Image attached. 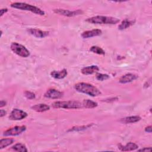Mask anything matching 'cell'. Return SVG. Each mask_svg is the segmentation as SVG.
Listing matches in <instances>:
<instances>
[{"label":"cell","instance_id":"2","mask_svg":"<svg viewBox=\"0 0 152 152\" xmlns=\"http://www.w3.org/2000/svg\"><path fill=\"white\" fill-rule=\"evenodd\" d=\"M86 21L91 24H115L119 22V20L113 17L97 15L86 19Z\"/></svg>","mask_w":152,"mask_h":152},{"label":"cell","instance_id":"18","mask_svg":"<svg viewBox=\"0 0 152 152\" xmlns=\"http://www.w3.org/2000/svg\"><path fill=\"white\" fill-rule=\"evenodd\" d=\"M82 105H83V107H84L91 109V108H94L97 107V103L94 101L90 100L89 99H87V100H84L83 101Z\"/></svg>","mask_w":152,"mask_h":152},{"label":"cell","instance_id":"23","mask_svg":"<svg viewBox=\"0 0 152 152\" xmlns=\"http://www.w3.org/2000/svg\"><path fill=\"white\" fill-rule=\"evenodd\" d=\"M93 124H88V125H83V126H75V127H72V128H71L70 129L68 130V131H82V130H85L86 129L89 128Z\"/></svg>","mask_w":152,"mask_h":152},{"label":"cell","instance_id":"17","mask_svg":"<svg viewBox=\"0 0 152 152\" xmlns=\"http://www.w3.org/2000/svg\"><path fill=\"white\" fill-rule=\"evenodd\" d=\"M31 108L33 110H34L37 112H45V111H47L50 109L49 106H48L46 104H44V103H40V104H35V105L31 106Z\"/></svg>","mask_w":152,"mask_h":152},{"label":"cell","instance_id":"22","mask_svg":"<svg viewBox=\"0 0 152 152\" xmlns=\"http://www.w3.org/2000/svg\"><path fill=\"white\" fill-rule=\"evenodd\" d=\"M90 50L94 53L98 54V55H103L105 54L104 51L103 50V49H102L101 48L97 46H91L90 49Z\"/></svg>","mask_w":152,"mask_h":152},{"label":"cell","instance_id":"24","mask_svg":"<svg viewBox=\"0 0 152 152\" xmlns=\"http://www.w3.org/2000/svg\"><path fill=\"white\" fill-rule=\"evenodd\" d=\"M96 79L99 81H104L106 80H107L109 78V76L107 74H101V73H97L96 75Z\"/></svg>","mask_w":152,"mask_h":152},{"label":"cell","instance_id":"29","mask_svg":"<svg viewBox=\"0 0 152 152\" xmlns=\"http://www.w3.org/2000/svg\"><path fill=\"white\" fill-rule=\"evenodd\" d=\"M145 131L147 132L151 133V126H148L145 127Z\"/></svg>","mask_w":152,"mask_h":152},{"label":"cell","instance_id":"30","mask_svg":"<svg viewBox=\"0 0 152 152\" xmlns=\"http://www.w3.org/2000/svg\"><path fill=\"white\" fill-rule=\"evenodd\" d=\"M6 105V102H5L4 100H1L0 102V107H2L3 106H5Z\"/></svg>","mask_w":152,"mask_h":152},{"label":"cell","instance_id":"12","mask_svg":"<svg viewBox=\"0 0 152 152\" xmlns=\"http://www.w3.org/2000/svg\"><path fill=\"white\" fill-rule=\"evenodd\" d=\"M138 78V76L135 74H131V73H128L124 75H122L120 79H119V83L122 84H125L128 83H130L135 80H136Z\"/></svg>","mask_w":152,"mask_h":152},{"label":"cell","instance_id":"11","mask_svg":"<svg viewBox=\"0 0 152 152\" xmlns=\"http://www.w3.org/2000/svg\"><path fill=\"white\" fill-rule=\"evenodd\" d=\"M102 33V31L100 29H93L91 30H87L85 31L82 33L81 37L83 39H87V38H91L94 36H98L101 35Z\"/></svg>","mask_w":152,"mask_h":152},{"label":"cell","instance_id":"7","mask_svg":"<svg viewBox=\"0 0 152 152\" xmlns=\"http://www.w3.org/2000/svg\"><path fill=\"white\" fill-rule=\"evenodd\" d=\"M27 116V113L26 112L20 109H14L9 116V119L12 121H19L26 118Z\"/></svg>","mask_w":152,"mask_h":152},{"label":"cell","instance_id":"15","mask_svg":"<svg viewBox=\"0 0 152 152\" xmlns=\"http://www.w3.org/2000/svg\"><path fill=\"white\" fill-rule=\"evenodd\" d=\"M118 148L121 151H128L135 150H136V149H137L138 148V145H137L136 144H135L134 142H129L127 143L125 145H119Z\"/></svg>","mask_w":152,"mask_h":152},{"label":"cell","instance_id":"9","mask_svg":"<svg viewBox=\"0 0 152 152\" xmlns=\"http://www.w3.org/2000/svg\"><path fill=\"white\" fill-rule=\"evenodd\" d=\"M45 97L52 99H60L63 96V93L54 88H50L45 93Z\"/></svg>","mask_w":152,"mask_h":152},{"label":"cell","instance_id":"10","mask_svg":"<svg viewBox=\"0 0 152 152\" xmlns=\"http://www.w3.org/2000/svg\"><path fill=\"white\" fill-rule=\"evenodd\" d=\"M28 32L37 38H43L49 34V31H43L37 28H29L27 30Z\"/></svg>","mask_w":152,"mask_h":152},{"label":"cell","instance_id":"1","mask_svg":"<svg viewBox=\"0 0 152 152\" xmlns=\"http://www.w3.org/2000/svg\"><path fill=\"white\" fill-rule=\"evenodd\" d=\"M75 89L80 93H85L92 97L98 96L101 94L100 91L95 86L87 83H78L75 84Z\"/></svg>","mask_w":152,"mask_h":152},{"label":"cell","instance_id":"27","mask_svg":"<svg viewBox=\"0 0 152 152\" xmlns=\"http://www.w3.org/2000/svg\"><path fill=\"white\" fill-rule=\"evenodd\" d=\"M8 11V9L7 8H1L0 10V12H1V15L0 16L2 17L4 14H5V13H6Z\"/></svg>","mask_w":152,"mask_h":152},{"label":"cell","instance_id":"26","mask_svg":"<svg viewBox=\"0 0 152 152\" xmlns=\"http://www.w3.org/2000/svg\"><path fill=\"white\" fill-rule=\"evenodd\" d=\"M139 151H151V147H145L141 149L138 150Z\"/></svg>","mask_w":152,"mask_h":152},{"label":"cell","instance_id":"5","mask_svg":"<svg viewBox=\"0 0 152 152\" xmlns=\"http://www.w3.org/2000/svg\"><path fill=\"white\" fill-rule=\"evenodd\" d=\"M10 48L14 53L21 57L27 58L30 55L29 50L25 46L17 42L12 43Z\"/></svg>","mask_w":152,"mask_h":152},{"label":"cell","instance_id":"25","mask_svg":"<svg viewBox=\"0 0 152 152\" xmlns=\"http://www.w3.org/2000/svg\"><path fill=\"white\" fill-rule=\"evenodd\" d=\"M24 96L25 97L28 99H30V100H31V99H34L35 98V94L34 93H33V92H31V91H26L24 92Z\"/></svg>","mask_w":152,"mask_h":152},{"label":"cell","instance_id":"14","mask_svg":"<svg viewBox=\"0 0 152 152\" xmlns=\"http://www.w3.org/2000/svg\"><path fill=\"white\" fill-rule=\"evenodd\" d=\"M67 71L63 69L61 71H53L50 72V75L56 79H62L67 75Z\"/></svg>","mask_w":152,"mask_h":152},{"label":"cell","instance_id":"20","mask_svg":"<svg viewBox=\"0 0 152 152\" xmlns=\"http://www.w3.org/2000/svg\"><path fill=\"white\" fill-rule=\"evenodd\" d=\"M14 140L12 138H4L0 140V149L7 147V146L12 144Z\"/></svg>","mask_w":152,"mask_h":152},{"label":"cell","instance_id":"3","mask_svg":"<svg viewBox=\"0 0 152 152\" xmlns=\"http://www.w3.org/2000/svg\"><path fill=\"white\" fill-rule=\"evenodd\" d=\"M11 7L12 8L19 9L21 10L31 11L36 14L40 15H45V12L43 10H42L40 8L36 6L31 5L30 4H28L25 2H13L11 4Z\"/></svg>","mask_w":152,"mask_h":152},{"label":"cell","instance_id":"19","mask_svg":"<svg viewBox=\"0 0 152 152\" xmlns=\"http://www.w3.org/2000/svg\"><path fill=\"white\" fill-rule=\"evenodd\" d=\"M133 24H134L133 21H131V20H128V19H125L119 25L118 28H119V30H125V29L127 28L128 27H130Z\"/></svg>","mask_w":152,"mask_h":152},{"label":"cell","instance_id":"13","mask_svg":"<svg viewBox=\"0 0 152 152\" xmlns=\"http://www.w3.org/2000/svg\"><path fill=\"white\" fill-rule=\"evenodd\" d=\"M99 70V68L97 65H91L84 67L81 71L84 75H90L97 72Z\"/></svg>","mask_w":152,"mask_h":152},{"label":"cell","instance_id":"28","mask_svg":"<svg viewBox=\"0 0 152 152\" xmlns=\"http://www.w3.org/2000/svg\"><path fill=\"white\" fill-rule=\"evenodd\" d=\"M7 112L5 110H3V109H1V111H0V117H3L4 116H5L6 115Z\"/></svg>","mask_w":152,"mask_h":152},{"label":"cell","instance_id":"16","mask_svg":"<svg viewBox=\"0 0 152 152\" xmlns=\"http://www.w3.org/2000/svg\"><path fill=\"white\" fill-rule=\"evenodd\" d=\"M141 120V118L139 116H127L124 118L121 119L120 122L123 124H131L138 122Z\"/></svg>","mask_w":152,"mask_h":152},{"label":"cell","instance_id":"21","mask_svg":"<svg viewBox=\"0 0 152 152\" xmlns=\"http://www.w3.org/2000/svg\"><path fill=\"white\" fill-rule=\"evenodd\" d=\"M12 149H13L15 151H20V152H27V149L26 147L21 143H17L13 145L12 147Z\"/></svg>","mask_w":152,"mask_h":152},{"label":"cell","instance_id":"8","mask_svg":"<svg viewBox=\"0 0 152 152\" xmlns=\"http://www.w3.org/2000/svg\"><path fill=\"white\" fill-rule=\"evenodd\" d=\"M53 12L56 14L66 16V17H73V16L82 14L83 13V11H81V10H77L75 11H70V10H68L60 9V8L55 9L53 10Z\"/></svg>","mask_w":152,"mask_h":152},{"label":"cell","instance_id":"6","mask_svg":"<svg viewBox=\"0 0 152 152\" xmlns=\"http://www.w3.org/2000/svg\"><path fill=\"white\" fill-rule=\"evenodd\" d=\"M26 129V126L24 125L22 126H16L12 128H11L3 133L4 136H15L21 134L23 132L25 131Z\"/></svg>","mask_w":152,"mask_h":152},{"label":"cell","instance_id":"4","mask_svg":"<svg viewBox=\"0 0 152 152\" xmlns=\"http://www.w3.org/2000/svg\"><path fill=\"white\" fill-rule=\"evenodd\" d=\"M54 108H62V109H80L83 107L82 103L77 101H57L52 104Z\"/></svg>","mask_w":152,"mask_h":152}]
</instances>
